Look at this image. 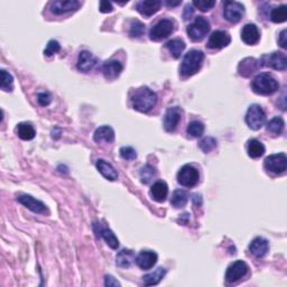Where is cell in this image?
<instances>
[{
	"label": "cell",
	"mask_w": 287,
	"mask_h": 287,
	"mask_svg": "<svg viewBox=\"0 0 287 287\" xmlns=\"http://www.w3.org/2000/svg\"><path fill=\"white\" fill-rule=\"evenodd\" d=\"M133 109L139 112H148L154 108L157 102V95L154 91L147 87H143L136 90L132 97Z\"/></svg>",
	"instance_id": "cell-1"
},
{
	"label": "cell",
	"mask_w": 287,
	"mask_h": 287,
	"mask_svg": "<svg viewBox=\"0 0 287 287\" xmlns=\"http://www.w3.org/2000/svg\"><path fill=\"white\" fill-rule=\"evenodd\" d=\"M204 60V54L199 49H191L185 54L184 59L182 61L181 68V75L184 78H189L200 71Z\"/></svg>",
	"instance_id": "cell-2"
},
{
	"label": "cell",
	"mask_w": 287,
	"mask_h": 287,
	"mask_svg": "<svg viewBox=\"0 0 287 287\" xmlns=\"http://www.w3.org/2000/svg\"><path fill=\"white\" fill-rule=\"evenodd\" d=\"M278 82L269 73H260L251 82L252 91L262 95L273 94L278 90Z\"/></svg>",
	"instance_id": "cell-3"
},
{
	"label": "cell",
	"mask_w": 287,
	"mask_h": 287,
	"mask_svg": "<svg viewBox=\"0 0 287 287\" xmlns=\"http://www.w3.org/2000/svg\"><path fill=\"white\" fill-rule=\"evenodd\" d=\"M210 22L206 18L202 16L195 17L192 24L189 25L186 32L193 42H200L206 36V34L210 32Z\"/></svg>",
	"instance_id": "cell-4"
},
{
	"label": "cell",
	"mask_w": 287,
	"mask_h": 287,
	"mask_svg": "<svg viewBox=\"0 0 287 287\" xmlns=\"http://www.w3.org/2000/svg\"><path fill=\"white\" fill-rule=\"evenodd\" d=\"M174 32V22L171 19L164 18L149 30V38L152 41L158 42L166 38Z\"/></svg>",
	"instance_id": "cell-5"
},
{
	"label": "cell",
	"mask_w": 287,
	"mask_h": 287,
	"mask_svg": "<svg viewBox=\"0 0 287 287\" xmlns=\"http://www.w3.org/2000/svg\"><path fill=\"white\" fill-rule=\"evenodd\" d=\"M266 121V113L259 105H251L246 113V122L252 130L260 129Z\"/></svg>",
	"instance_id": "cell-6"
},
{
	"label": "cell",
	"mask_w": 287,
	"mask_h": 287,
	"mask_svg": "<svg viewBox=\"0 0 287 287\" xmlns=\"http://www.w3.org/2000/svg\"><path fill=\"white\" fill-rule=\"evenodd\" d=\"M199 178H200L199 171L192 165L182 166L177 173V182L185 187L195 186L198 184Z\"/></svg>",
	"instance_id": "cell-7"
},
{
	"label": "cell",
	"mask_w": 287,
	"mask_h": 287,
	"mask_svg": "<svg viewBox=\"0 0 287 287\" xmlns=\"http://www.w3.org/2000/svg\"><path fill=\"white\" fill-rule=\"evenodd\" d=\"M264 165H265L266 170L271 172V173L283 174L287 167V157L284 153L270 155L266 157Z\"/></svg>",
	"instance_id": "cell-8"
},
{
	"label": "cell",
	"mask_w": 287,
	"mask_h": 287,
	"mask_svg": "<svg viewBox=\"0 0 287 287\" xmlns=\"http://www.w3.org/2000/svg\"><path fill=\"white\" fill-rule=\"evenodd\" d=\"M244 15V7L238 1H225L223 5V16L228 22H238Z\"/></svg>",
	"instance_id": "cell-9"
},
{
	"label": "cell",
	"mask_w": 287,
	"mask_h": 287,
	"mask_svg": "<svg viewBox=\"0 0 287 287\" xmlns=\"http://www.w3.org/2000/svg\"><path fill=\"white\" fill-rule=\"evenodd\" d=\"M249 267L243 260H237V262L232 263L230 266L227 268L225 271V281L228 283H236L239 279L244 277L248 273Z\"/></svg>",
	"instance_id": "cell-10"
},
{
	"label": "cell",
	"mask_w": 287,
	"mask_h": 287,
	"mask_svg": "<svg viewBox=\"0 0 287 287\" xmlns=\"http://www.w3.org/2000/svg\"><path fill=\"white\" fill-rule=\"evenodd\" d=\"M17 201L21 204L26 206L27 209H29L30 211H33L34 213H38V214H47L48 213L47 206L45 205L42 201L37 200V199H35V198H33L32 195L21 194V195H18Z\"/></svg>",
	"instance_id": "cell-11"
},
{
	"label": "cell",
	"mask_w": 287,
	"mask_h": 287,
	"mask_svg": "<svg viewBox=\"0 0 287 287\" xmlns=\"http://www.w3.org/2000/svg\"><path fill=\"white\" fill-rule=\"evenodd\" d=\"M183 110L179 107H172L168 108L164 116V128L167 132H173L177 128L179 121L182 119Z\"/></svg>",
	"instance_id": "cell-12"
},
{
	"label": "cell",
	"mask_w": 287,
	"mask_h": 287,
	"mask_svg": "<svg viewBox=\"0 0 287 287\" xmlns=\"http://www.w3.org/2000/svg\"><path fill=\"white\" fill-rule=\"evenodd\" d=\"M260 62H263V65H266V66L273 67L274 70L278 71H284L287 66V60L286 55L284 53L281 52H274L269 55L263 56V59Z\"/></svg>",
	"instance_id": "cell-13"
},
{
	"label": "cell",
	"mask_w": 287,
	"mask_h": 287,
	"mask_svg": "<svg viewBox=\"0 0 287 287\" xmlns=\"http://www.w3.org/2000/svg\"><path fill=\"white\" fill-rule=\"evenodd\" d=\"M231 43V36L225 30H216L209 38L208 47L211 49H220L227 47Z\"/></svg>",
	"instance_id": "cell-14"
},
{
	"label": "cell",
	"mask_w": 287,
	"mask_h": 287,
	"mask_svg": "<svg viewBox=\"0 0 287 287\" xmlns=\"http://www.w3.org/2000/svg\"><path fill=\"white\" fill-rule=\"evenodd\" d=\"M81 2L76 0H57L51 3V10L55 15H62L70 13V11H75L80 8Z\"/></svg>",
	"instance_id": "cell-15"
},
{
	"label": "cell",
	"mask_w": 287,
	"mask_h": 287,
	"mask_svg": "<svg viewBox=\"0 0 287 287\" xmlns=\"http://www.w3.org/2000/svg\"><path fill=\"white\" fill-rule=\"evenodd\" d=\"M157 260L158 256L156 252L152 250H143L136 257V264L138 265L139 268L148 270L156 265Z\"/></svg>",
	"instance_id": "cell-16"
},
{
	"label": "cell",
	"mask_w": 287,
	"mask_h": 287,
	"mask_svg": "<svg viewBox=\"0 0 287 287\" xmlns=\"http://www.w3.org/2000/svg\"><path fill=\"white\" fill-rule=\"evenodd\" d=\"M101 70H102L103 76H105L107 80L112 81V80H116L118 76L121 74L122 70H124V66H122V64L119 62V61L110 60V61H106V62L102 64Z\"/></svg>",
	"instance_id": "cell-17"
},
{
	"label": "cell",
	"mask_w": 287,
	"mask_h": 287,
	"mask_svg": "<svg viewBox=\"0 0 287 287\" xmlns=\"http://www.w3.org/2000/svg\"><path fill=\"white\" fill-rule=\"evenodd\" d=\"M93 229L95 233H97V236L101 237L111 249H117V248L119 247V240H118L117 237L114 236V233L110 230V229L103 228L102 225L98 222L93 223Z\"/></svg>",
	"instance_id": "cell-18"
},
{
	"label": "cell",
	"mask_w": 287,
	"mask_h": 287,
	"mask_svg": "<svg viewBox=\"0 0 287 287\" xmlns=\"http://www.w3.org/2000/svg\"><path fill=\"white\" fill-rule=\"evenodd\" d=\"M97 63L98 59L92 54V53L89 51H82L79 54V60L76 66H78L79 71L87 73V72H90L92 70L95 65H97Z\"/></svg>",
	"instance_id": "cell-19"
},
{
	"label": "cell",
	"mask_w": 287,
	"mask_h": 287,
	"mask_svg": "<svg viewBox=\"0 0 287 287\" xmlns=\"http://www.w3.org/2000/svg\"><path fill=\"white\" fill-rule=\"evenodd\" d=\"M241 40L247 45L257 44L260 40V34L258 27L255 24H247L241 30Z\"/></svg>",
	"instance_id": "cell-20"
},
{
	"label": "cell",
	"mask_w": 287,
	"mask_h": 287,
	"mask_svg": "<svg viewBox=\"0 0 287 287\" xmlns=\"http://www.w3.org/2000/svg\"><path fill=\"white\" fill-rule=\"evenodd\" d=\"M160 6H162V2L159 0H144V1H139L137 3L136 9L144 16L149 17L157 13Z\"/></svg>",
	"instance_id": "cell-21"
},
{
	"label": "cell",
	"mask_w": 287,
	"mask_h": 287,
	"mask_svg": "<svg viewBox=\"0 0 287 287\" xmlns=\"http://www.w3.org/2000/svg\"><path fill=\"white\" fill-rule=\"evenodd\" d=\"M268 248H269L268 241L262 238V237H257V238H255L249 244V251L257 258L264 257V256L267 254V251H268Z\"/></svg>",
	"instance_id": "cell-22"
},
{
	"label": "cell",
	"mask_w": 287,
	"mask_h": 287,
	"mask_svg": "<svg viewBox=\"0 0 287 287\" xmlns=\"http://www.w3.org/2000/svg\"><path fill=\"white\" fill-rule=\"evenodd\" d=\"M149 194H151L153 200L160 203V202H164L166 200L168 195V186L164 181L155 182L151 187V192H149Z\"/></svg>",
	"instance_id": "cell-23"
},
{
	"label": "cell",
	"mask_w": 287,
	"mask_h": 287,
	"mask_svg": "<svg viewBox=\"0 0 287 287\" xmlns=\"http://www.w3.org/2000/svg\"><path fill=\"white\" fill-rule=\"evenodd\" d=\"M93 139L95 143H112L114 140V132L110 126H102L94 132Z\"/></svg>",
	"instance_id": "cell-24"
},
{
	"label": "cell",
	"mask_w": 287,
	"mask_h": 287,
	"mask_svg": "<svg viewBox=\"0 0 287 287\" xmlns=\"http://www.w3.org/2000/svg\"><path fill=\"white\" fill-rule=\"evenodd\" d=\"M95 166H97L98 171L102 174L103 177H106L109 181H116L118 178V173L117 171L114 170V167L109 164L108 162L103 159H98L97 163H95Z\"/></svg>",
	"instance_id": "cell-25"
},
{
	"label": "cell",
	"mask_w": 287,
	"mask_h": 287,
	"mask_svg": "<svg viewBox=\"0 0 287 287\" xmlns=\"http://www.w3.org/2000/svg\"><path fill=\"white\" fill-rule=\"evenodd\" d=\"M259 66H262V65H260V61H257L255 59H246L239 64L238 70L241 75L249 76L251 73H254Z\"/></svg>",
	"instance_id": "cell-26"
},
{
	"label": "cell",
	"mask_w": 287,
	"mask_h": 287,
	"mask_svg": "<svg viewBox=\"0 0 287 287\" xmlns=\"http://www.w3.org/2000/svg\"><path fill=\"white\" fill-rule=\"evenodd\" d=\"M135 260V254L132 250L124 249L119 251L116 257V265L120 268H128Z\"/></svg>",
	"instance_id": "cell-27"
},
{
	"label": "cell",
	"mask_w": 287,
	"mask_h": 287,
	"mask_svg": "<svg viewBox=\"0 0 287 287\" xmlns=\"http://www.w3.org/2000/svg\"><path fill=\"white\" fill-rule=\"evenodd\" d=\"M165 46L174 59H179V56L183 54L185 49V43L179 38H174V40L168 41Z\"/></svg>",
	"instance_id": "cell-28"
},
{
	"label": "cell",
	"mask_w": 287,
	"mask_h": 287,
	"mask_svg": "<svg viewBox=\"0 0 287 287\" xmlns=\"http://www.w3.org/2000/svg\"><path fill=\"white\" fill-rule=\"evenodd\" d=\"M165 275H166V269L163 268V267H159V268L156 269L154 273L145 275V276L143 277V282L146 286L157 285L158 283L165 277Z\"/></svg>",
	"instance_id": "cell-29"
},
{
	"label": "cell",
	"mask_w": 287,
	"mask_h": 287,
	"mask_svg": "<svg viewBox=\"0 0 287 287\" xmlns=\"http://www.w3.org/2000/svg\"><path fill=\"white\" fill-rule=\"evenodd\" d=\"M17 132L19 138L22 140H32L35 137V129L28 122H21L17 126Z\"/></svg>",
	"instance_id": "cell-30"
},
{
	"label": "cell",
	"mask_w": 287,
	"mask_h": 287,
	"mask_svg": "<svg viewBox=\"0 0 287 287\" xmlns=\"http://www.w3.org/2000/svg\"><path fill=\"white\" fill-rule=\"evenodd\" d=\"M247 152L251 158H258L265 153V146L257 139H250L247 145Z\"/></svg>",
	"instance_id": "cell-31"
},
{
	"label": "cell",
	"mask_w": 287,
	"mask_h": 287,
	"mask_svg": "<svg viewBox=\"0 0 287 287\" xmlns=\"http://www.w3.org/2000/svg\"><path fill=\"white\" fill-rule=\"evenodd\" d=\"M187 200H189V195L183 190H176L173 192L171 199V204L176 209L183 208L187 203Z\"/></svg>",
	"instance_id": "cell-32"
},
{
	"label": "cell",
	"mask_w": 287,
	"mask_h": 287,
	"mask_svg": "<svg viewBox=\"0 0 287 287\" xmlns=\"http://www.w3.org/2000/svg\"><path fill=\"white\" fill-rule=\"evenodd\" d=\"M287 19V7L285 5L278 6L274 8L270 13V21L276 24H281V22H286Z\"/></svg>",
	"instance_id": "cell-33"
},
{
	"label": "cell",
	"mask_w": 287,
	"mask_h": 287,
	"mask_svg": "<svg viewBox=\"0 0 287 287\" xmlns=\"http://www.w3.org/2000/svg\"><path fill=\"white\" fill-rule=\"evenodd\" d=\"M186 132L187 135L193 137V138H198V137H201L204 133V125L199 120L191 121L187 126Z\"/></svg>",
	"instance_id": "cell-34"
},
{
	"label": "cell",
	"mask_w": 287,
	"mask_h": 287,
	"mask_svg": "<svg viewBox=\"0 0 287 287\" xmlns=\"http://www.w3.org/2000/svg\"><path fill=\"white\" fill-rule=\"evenodd\" d=\"M139 176H140L141 183H144V184H148V183H151L153 179L155 178L156 170L151 165H145L140 170Z\"/></svg>",
	"instance_id": "cell-35"
},
{
	"label": "cell",
	"mask_w": 287,
	"mask_h": 287,
	"mask_svg": "<svg viewBox=\"0 0 287 287\" xmlns=\"http://www.w3.org/2000/svg\"><path fill=\"white\" fill-rule=\"evenodd\" d=\"M285 122L281 117H274L268 124H267V130L270 132L275 133V135H279L282 133L283 129H284Z\"/></svg>",
	"instance_id": "cell-36"
},
{
	"label": "cell",
	"mask_w": 287,
	"mask_h": 287,
	"mask_svg": "<svg viewBox=\"0 0 287 287\" xmlns=\"http://www.w3.org/2000/svg\"><path fill=\"white\" fill-rule=\"evenodd\" d=\"M145 33V25L143 22L137 21L132 22V24H130V29H129V35L132 37H140L143 34Z\"/></svg>",
	"instance_id": "cell-37"
},
{
	"label": "cell",
	"mask_w": 287,
	"mask_h": 287,
	"mask_svg": "<svg viewBox=\"0 0 287 287\" xmlns=\"http://www.w3.org/2000/svg\"><path fill=\"white\" fill-rule=\"evenodd\" d=\"M14 78L6 70H1V90L3 91H13Z\"/></svg>",
	"instance_id": "cell-38"
},
{
	"label": "cell",
	"mask_w": 287,
	"mask_h": 287,
	"mask_svg": "<svg viewBox=\"0 0 287 287\" xmlns=\"http://www.w3.org/2000/svg\"><path fill=\"white\" fill-rule=\"evenodd\" d=\"M199 146L203 151L204 153H210L213 151L214 148L217 146V140L212 138V137H206V138L202 139L199 144Z\"/></svg>",
	"instance_id": "cell-39"
},
{
	"label": "cell",
	"mask_w": 287,
	"mask_h": 287,
	"mask_svg": "<svg viewBox=\"0 0 287 287\" xmlns=\"http://www.w3.org/2000/svg\"><path fill=\"white\" fill-rule=\"evenodd\" d=\"M193 5L202 11H208L216 6V1L214 0H194Z\"/></svg>",
	"instance_id": "cell-40"
},
{
	"label": "cell",
	"mask_w": 287,
	"mask_h": 287,
	"mask_svg": "<svg viewBox=\"0 0 287 287\" xmlns=\"http://www.w3.org/2000/svg\"><path fill=\"white\" fill-rule=\"evenodd\" d=\"M120 156L121 158H124L126 160H133L137 158V153L135 149L130 146H125L120 148Z\"/></svg>",
	"instance_id": "cell-41"
},
{
	"label": "cell",
	"mask_w": 287,
	"mask_h": 287,
	"mask_svg": "<svg viewBox=\"0 0 287 287\" xmlns=\"http://www.w3.org/2000/svg\"><path fill=\"white\" fill-rule=\"evenodd\" d=\"M61 46H60V43L55 40H51L47 43V46L45 48L44 51V54L46 56H52L53 54H55V53L60 52Z\"/></svg>",
	"instance_id": "cell-42"
},
{
	"label": "cell",
	"mask_w": 287,
	"mask_h": 287,
	"mask_svg": "<svg viewBox=\"0 0 287 287\" xmlns=\"http://www.w3.org/2000/svg\"><path fill=\"white\" fill-rule=\"evenodd\" d=\"M37 100L41 106L46 107L52 102V97H51V94L47 93V92H41V93H38V95H37Z\"/></svg>",
	"instance_id": "cell-43"
},
{
	"label": "cell",
	"mask_w": 287,
	"mask_h": 287,
	"mask_svg": "<svg viewBox=\"0 0 287 287\" xmlns=\"http://www.w3.org/2000/svg\"><path fill=\"white\" fill-rule=\"evenodd\" d=\"M286 35H287V30L283 29L278 36V44L281 45L282 48H287V42H286L287 36Z\"/></svg>",
	"instance_id": "cell-44"
},
{
	"label": "cell",
	"mask_w": 287,
	"mask_h": 287,
	"mask_svg": "<svg viewBox=\"0 0 287 287\" xmlns=\"http://www.w3.org/2000/svg\"><path fill=\"white\" fill-rule=\"evenodd\" d=\"M113 10L112 3L109 1H100V11L101 13H111Z\"/></svg>",
	"instance_id": "cell-45"
},
{
	"label": "cell",
	"mask_w": 287,
	"mask_h": 287,
	"mask_svg": "<svg viewBox=\"0 0 287 287\" xmlns=\"http://www.w3.org/2000/svg\"><path fill=\"white\" fill-rule=\"evenodd\" d=\"M105 285L106 286H120V283L114 279L111 275H107L105 277Z\"/></svg>",
	"instance_id": "cell-46"
},
{
	"label": "cell",
	"mask_w": 287,
	"mask_h": 287,
	"mask_svg": "<svg viewBox=\"0 0 287 287\" xmlns=\"http://www.w3.org/2000/svg\"><path fill=\"white\" fill-rule=\"evenodd\" d=\"M192 15H193L192 7H191L190 5H187L185 7L184 14H183V18H184V21H187V19H191V17H192Z\"/></svg>",
	"instance_id": "cell-47"
},
{
	"label": "cell",
	"mask_w": 287,
	"mask_h": 287,
	"mask_svg": "<svg viewBox=\"0 0 287 287\" xmlns=\"http://www.w3.org/2000/svg\"><path fill=\"white\" fill-rule=\"evenodd\" d=\"M193 201H194V204H198V205H201L202 204V198L200 194H195L194 198H193Z\"/></svg>",
	"instance_id": "cell-48"
},
{
	"label": "cell",
	"mask_w": 287,
	"mask_h": 287,
	"mask_svg": "<svg viewBox=\"0 0 287 287\" xmlns=\"http://www.w3.org/2000/svg\"><path fill=\"white\" fill-rule=\"evenodd\" d=\"M166 5H167L168 7L178 6V5H181V0H177V1H166Z\"/></svg>",
	"instance_id": "cell-49"
}]
</instances>
